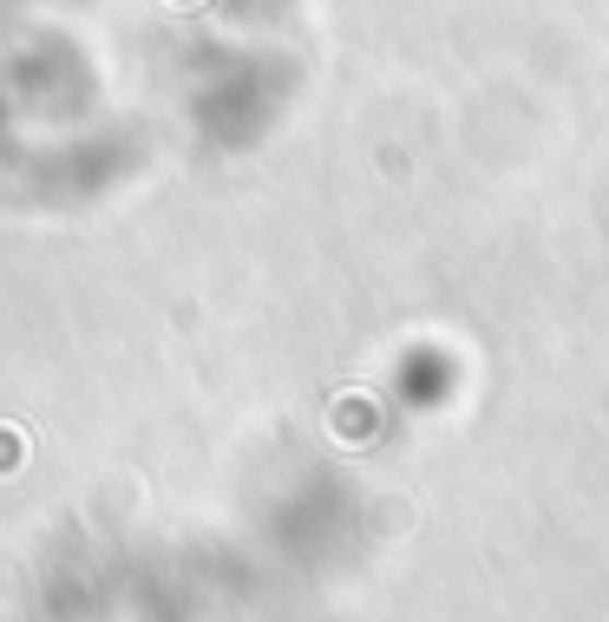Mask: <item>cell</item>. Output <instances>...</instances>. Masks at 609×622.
<instances>
[{
    "instance_id": "6da1fadb",
    "label": "cell",
    "mask_w": 609,
    "mask_h": 622,
    "mask_svg": "<svg viewBox=\"0 0 609 622\" xmlns=\"http://www.w3.org/2000/svg\"><path fill=\"white\" fill-rule=\"evenodd\" d=\"M7 446H13V439H7V433H0V472H7V466H13V453H7Z\"/></svg>"
}]
</instances>
